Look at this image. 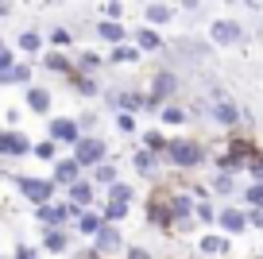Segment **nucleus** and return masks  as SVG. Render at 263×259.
I'll return each instance as SVG.
<instances>
[{
  "mask_svg": "<svg viewBox=\"0 0 263 259\" xmlns=\"http://www.w3.org/2000/svg\"><path fill=\"white\" fill-rule=\"evenodd\" d=\"M70 58H74V70L78 73H89V78H101V70H105V54H101L97 47H74L70 50Z\"/></svg>",
  "mask_w": 263,
  "mask_h": 259,
  "instance_id": "f3484780",
  "label": "nucleus"
},
{
  "mask_svg": "<svg viewBox=\"0 0 263 259\" xmlns=\"http://www.w3.org/2000/svg\"><path fill=\"white\" fill-rule=\"evenodd\" d=\"M244 217H248V232H252V228H255V232H263V213H255V209L248 213L244 209Z\"/></svg>",
  "mask_w": 263,
  "mask_h": 259,
  "instance_id": "09e8293b",
  "label": "nucleus"
},
{
  "mask_svg": "<svg viewBox=\"0 0 263 259\" xmlns=\"http://www.w3.org/2000/svg\"><path fill=\"white\" fill-rule=\"evenodd\" d=\"M0 259H12V255H0Z\"/></svg>",
  "mask_w": 263,
  "mask_h": 259,
  "instance_id": "6e6d98bb",
  "label": "nucleus"
},
{
  "mask_svg": "<svg viewBox=\"0 0 263 259\" xmlns=\"http://www.w3.org/2000/svg\"><path fill=\"white\" fill-rule=\"evenodd\" d=\"M174 16H178V8L166 4V0H163V4H159V0H155V4H143V27H155V31H159V27H166Z\"/></svg>",
  "mask_w": 263,
  "mask_h": 259,
  "instance_id": "bb28decb",
  "label": "nucleus"
},
{
  "mask_svg": "<svg viewBox=\"0 0 263 259\" xmlns=\"http://www.w3.org/2000/svg\"><path fill=\"white\" fill-rule=\"evenodd\" d=\"M12 259H43L39 251L31 248V244H16V251H12Z\"/></svg>",
  "mask_w": 263,
  "mask_h": 259,
  "instance_id": "49530a36",
  "label": "nucleus"
},
{
  "mask_svg": "<svg viewBox=\"0 0 263 259\" xmlns=\"http://www.w3.org/2000/svg\"><path fill=\"white\" fill-rule=\"evenodd\" d=\"M16 62H20V54H16L12 47L0 50V89H4V85L12 81V70H16Z\"/></svg>",
  "mask_w": 263,
  "mask_h": 259,
  "instance_id": "4c0bfd02",
  "label": "nucleus"
},
{
  "mask_svg": "<svg viewBox=\"0 0 263 259\" xmlns=\"http://www.w3.org/2000/svg\"><path fill=\"white\" fill-rule=\"evenodd\" d=\"M174 8H178L182 16H201V12H205V4H201V0H182V4H174Z\"/></svg>",
  "mask_w": 263,
  "mask_h": 259,
  "instance_id": "a18cd8bd",
  "label": "nucleus"
},
{
  "mask_svg": "<svg viewBox=\"0 0 263 259\" xmlns=\"http://www.w3.org/2000/svg\"><path fill=\"white\" fill-rule=\"evenodd\" d=\"M50 108H54V93L47 85H31L24 89V113L39 116V120H50Z\"/></svg>",
  "mask_w": 263,
  "mask_h": 259,
  "instance_id": "2eb2a0df",
  "label": "nucleus"
},
{
  "mask_svg": "<svg viewBox=\"0 0 263 259\" xmlns=\"http://www.w3.org/2000/svg\"><path fill=\"white\" fill-rule=\"evenodd\" d=\"M120 178H124V170L116 166L112 159H108V162H101V166H93V170H85V182H89V186L97 190V194H105V190H108V186H116Z\"/></svg>",
  "mask_w": 263,
  "mask_h": 259,
  "instance_id": "4be33fe9",
  "label": "nucleus"
},
{
  "mask_svg": "<svg viewBox=\"0 0 263 259\" xmlns=\"http://www.w3.org/2000/svg\"><path fill=\"white\" fill-rule=\"evenodd\" d=\"M0 213H4V201H0Z\"/></svg>",
  "mask_w": 263,
  "mask_h": 259,
  "instance_id": "5fc2aeb1",
  "label": "nucleus"
},
{
  "mask_svg": "<svg viewBox=\"0 0 263 259\" xmlns=\"http://www.w3.org/2000/svg\"><path fill=\"white\" fill-rule=\"evenodd\" d=\"M39 66L47 73H58V78H70V73H74V58L66 54V50H43Z\"/></svg>",
  "mask_w": 263,
  "mask_h": 259,
  "instance_id": "cd10ccee",
  "label": "nucleus"
},
{
  "mask_svg": "<svg viewBox=\"0 0 263 259\" xmlns=\"http://www.w3.org/2000/svg\"><path fill=\"white\" fill-rule=\"evenodd\" d=\"M4 120H8V128H20V120H24V108L8 105V108H4Z\"/></svg>",
  "mask_w": 263,
  "mask_h": 259,
  "instance_id": "de8ad7c7",
  "label": "nucleus"
},
{
  "mask_svg": "<svg viewBox=\"0 0 263 259\" xmlns=\"http://www.w3.org/2000/svg\"><path fill=\"white\" fill-rule=\"evenodd\" d=\"M213 128H221L224 136H232V132H240V101H232L229 93L217 101H209V116H205Z\"/></svg>",
  "mask_w": 263,
  "mask_h": 259,
  "instance_id": "423d86ee",
  "label": "nucleus"
},
{
  "mask_svg": "<svg viewBox=\"0 0 263 259\" xmlns=\"http://www.w3.org/2000/svg\"><path fill=\"white\" fill-rule=\"evenodd\" d=\"M159 124H166V128H186L190 116H186V105L182 101H171V105L159 108Z\"/></svg>",
  "mask_w": 263,
  "mask_h": 259,
  "instance_id": "473e14b6",
  "label": "nucleus"
},
{
  "mask_svg": "<svg viewBox=\"0 0 263 259\" xmlns=\"http://www.w3.org/2000/svg\"><path fill=\"white\" fill-rule=\"evenodd\" d=\"M31 147H35V139L27 136V132H20V128H0V159H4V162L27 159V155H31Z\"/></svg>",
  "mask_w": 263,
  "mask_h": 259,
  "instance_id": "1a4fd4ad",
  "label": "nucleus"
},
{
  "mask_svg": "<svg viewBox=\"0 0 263 259\" xmlns=\"http://www.w3.org/2000/svg\"><path fill=\"white\" fill-rule=\"evenodd\" d=\"M128 166L136 170L143 182H163V159L147 155L143 147H136V143H132V151H128Z\"/></svg>",
  "mask_w": 263,
  "mask_h": 259,
  "instance_id": "4468645a",
  "label": "nucleus"
},
{
  "mask_svg": "<svg viewBox=\"0 0 263 259\" xmlns=\"http://www.w3.org/2000/svg\"><path fill=\"white\" fill-rule=\"evenodd\" d=\"M74 120H78V128H82V136H97V128H101V113H93V108L78 113Z\"/></svg>",
  "mask_w": 263,
  "mask_h": 259,
  "instance_id": "ea45409f",
  "label": "nucleus"
},
{
  "mask_svg": "<svg viewBox=\"0 0 263 259\" xmlns=\"http://www.w3.org/2000/svg\"><path fill=\"white\" fill-rule=\"evenodd\" d=\"M120 259H155V251H151V248H143V244H128Z\"/></svg>",
  "mask_w": 263,
  "mask_h": 259,
  "instance_id": "c03bdc74",
  "label": "nucleus"
},
{
  "mask_svg": "<svg viewBox=\"0 0 263 259\" xmlns=\"http://www.w3.org/2000/svg\"><path fill=\"white\" fill-rule=\"evenodd\" d=\"M213 220H217V201H213V197L194 205V225L197 228H213Z\"/></svg>",
  "mask_w": 263,
  "mask_h": 259,
  "instance_id": "e433bc0d",
  "label": "nucleus"
},
{
  "mask_svg": "<svg viewBox=\"0 0 263 259\" xmlns=\"http://www.w3.org/2000/svg\"><path fill=\"white\" fill-rule=\"evenodd\" d=\"M66 85H70L82 101H101V93H105V81L101 78H89V73H78V70L66 78Z\"/></svg>",
  "mask_w": 263,
  "mask_h": 259,
  "instance_id": "b1692460",
  "label": "nucleus"
},
{
  "mask_svg": "<svg viewBox=\"0 0 263 259\" xmlns=\"http://www.w3.org/2000/svg\"><path fill=\"white\" fill-rule=\"evenodd\" d=\"M166 47H178V54L182 58H190V62H205L209 54H213V47H209V39H174V43H166Z\"/></svg>",
  "mask_w": 263,
  "mask_h": 259,
  "instance_id": "a878e982",
  "label": "nucleus"
},
{
  "mask_svg": "<svg viewBox=\"0 0 263 259\" xmlns=\"http://www.w3.org/2000/svg\"><path fill=\"white\" fill-rule=\"evenodd\" d=\"M31 217H35V225H39V228H74L78 213L70 209L62 197H58V201H50V205H39V209H31Z\"/></svg>",
  "mask_w": 263,
  "mask_h": 259,
  "instance_id": "6e6552de",
  "label": "nucleus"
},
{
  "mask_svg": "<svg viewBox=\"0 0 263 259\" xmlns=\"http://www.w3.org/2000/svg\"><path fill=\"white\" fill-rule=\"evenodd\" d=\"M8 85H20V89H31L35 85V62H27V58H20L16 70H12V81Z\"/></svg>",
  "mask_w": 263,
  "mask_h": 259,
  "instance_id": "c9c22d12",
  "label": "nucleus"
},
{
  "mask_svg": "<svg viewBox=\"0 0 263 259\" xmlns=\"http://www.w3.org/2000/svg\"><path fill=\"white\" fill-rule=\"evenodd\" d=\"M39 248L47 255H66V251H74V236H70V228H43Z\"/></svg>",
  "mask_w": 263,
  "mask_h": 259,
  "instance_id": "6ab92c4d",
  "label": "nucleus"
},
{
  "mask_svg": "<svg viewBox=\"0 0 263 259\" xmlns=\"http://www.w3.org/2000/svg\"><path fill=\"white\" fill-rule=\"evenodd\" d=\"M70 155H74V162L82 170H93V166H101V162H108V143L101 136H82Z\"/></svg>",
  "mask_w": 263,
  "mask_h": 259,
  "instance_id": "9d476101",
  "label": "nucleus"
},
{
  "mask_svg": "<svg viewBox=\"0 0 263 259\" xmlns=\"http://www.w3.org/2000/svg\"><path fill=\"white\" fill-rule=\"evenodd\" d=\"M213 228H217L221 236H229V240H236V236H244V232H248V217H244V209H240V205L224 201V205H217V220H213Z\"/></svg>",
  "mask_w": 263,
  "mask_h": 259,
  "instance_id": "9b49d317",
  "label": "nucleus"
},
{
  "mask_svg": "<svg viewBox=\"0 0 263 259\" xmlns=\"http://www.w3.org/2000/svg\"><path fill=\"white\" fill-rule=\"evenodd\" d=\"M136 197H140V194H136V186H132L128 178H120L116 186H108L105 194H101V201H105V205H128V209H132Z\"/></svg>",
  "mask_w": 263,
  "mask_h": 259,
  "instance_id": "c756f323",
  "label": "nucleus"
},
{
  "mask_svg": "<svg viewBox=\"0 0 263 259\" xmlns=\"http://www.w3.org/2000/svg\"><path fill=\"white\" fill-rule=\"evenodd\" d=\"M105 62H108V66H140V62H143V54L132 47V39H128V43H120V47L105 50Z\"/></svg>",
  "mask_w": 263,
  "mask_h": 259,
  "instance_id": "2f4dec72",
  "label": "nucleus"
},
{
  "mask_svg": "<svg viewBox=\"0 0 263 259\" xmlns=\"http://www.w3.org/2000/svg\"><path fill=\"white\" fill-rule=\"evenodd\" d=\"M89 248H93V255H101V259L124 255V248H128V240H124V228H116V225H105V228H101V232L89 240Z\"/></svg>",
  "mask_w": 263,
  "mask_h": 259,
  "instance_id": "ddd939ff",
  "label": "nucleus"
},
{
  "mask_svg": "<svg viewBox=\"0 0 263 259\" xmlns=\"http://www.w3.org/2000/svg\"><path fill=\"white\" fill-rule=\"evenodd\" d=\"M240 209H248V213H263V186L259 182H244V186H240Z\"/></svg>",
  "mask_w": 263,
  "mask_h": 259,
  "instance_id": "72a5a7b5",
  "label": "nucleus"
},
{
  "mask_svg": "<svg viewBox=\"0 0 263 259\" xmlns=\"http://www.w3.org/2000/svg\"><path fill=\"white\" fill-rule=\"evenodd\" d=\"M132 47H136V50H140V54H166V39H163V35H159L155 31V27H132Z\"/></svg>",
  "mask_w": 263,
  "mask_h": 259,
  "instance_id": "a211bd4d",
  "label": "nucleus"
},
{
  "mask_svg": "<svg viewBox=\"0 0 263 259\" xmlns=\"http://www.w3.org/2000/svg\"><path fill=\"white\" fill-rule=\"evenodd\" d=\"M43 50H47V39H43L39 27H24V31L16 35V54H27V62L43 58Z\"/></svg>",
  "mask_w": 263,
  "mask_h": 259,
  "instance_id": "5701e85b",
  "label": "nucleus"
},
{
  "mask_svg": "<svg viewBox=\"0 0 263 259\" xmlns=\"http://www.w3.org/2000/svg\"><path fill=\"white\" fill-rule=\"evenodd\" d=\"M12 12H16V4H8V0H4V4H0V20H8Z\"/></svg>",
  "mask_w": 263,
  "mask_h": 259,
  "instance_id": "603ef678",
  "label": "nucleus"
},
{
  "mask_svg": "<svg viewBox=\"0 0 263 259\" xmlns=\"http://www.w3.org/2000/svg\"><path fill=\"white\" fill-rule=\"evenodd\" d=\"M194 248L201 251V255H209V259H229L232 240H229V236H221V232H197Z\"/></svg>",
  "mask_w": 263,
  "mask_h": 259,
  "instance_id": "412c9836",
  "label": "nucleus"
},
{
  "mask_svg": "<svg viewBox=\"0 0 263 259\" xmlns=\"http://www.w3.org/2000/svg\"><path fill=\"white\" fill-rule=\"evenodd\" d=\"M47 178L54 182V186H58V194H62L66 186H74L78 178H85V170L74 162V155H58V162L50 166V174H47Z\"/></svg>",
  "mask_w": 263,
  "mask_h": 259,
  "instance_id": "dca6fc26",
  "label": "nucleus"
},
{
  "mask_svg": "<svg viewBox=\"0 0 263 259\" xmlns=\"http://www.w3.org/2000/svg\"><path fill=\"white\" fill-rule=\"evenodd\" d=\"M47 139L58 147V151H74L78 139H82V128H78V120L70 113L66 116H50L47 120Z\"/></svg>",
  "mask_w": 263,
  "mask_h": 259,
  "instance_id": "0eeeda50",
  "label": "nucleus"
},
{
  "mask_svg": "<svg viewBox=\"0 0 263 259\" xmlns=\"http://www.w3.org/2000/svg\"><path fill=\"white\" fill-rule=\"evenodd\" d=\"M70 259H101V255H93V248H82V251H70Z\"/></svg>",
  "mask_w": 263,
  "mask_h": 259,
  "instance_id": "8fccbe9b",
  "label": "nucleus"
},
{
  "mask_svg": "<svg viewBox=\"0 0 263 259\" xmlns=\"http://www.w3.org/2000/svg\"><path fill=\"white\" fill-rule=\"evenodd\" d=\"M240 174H248V182H259V186H263V147L244 162V170H240Z\"/></svg>",
  "mask_w": 263,
  "mask_h": 259,
  "instance_id": "a19ab883",
  "label": "nucleus"
},
{
  "mask_svg": "<svg viewBox=\"0 0 263 259\" xmlns=\"http://www.w3.org/2000/svg\"><path fill=\"white\" fill-rule=\"evenodd\" d=\"M205 39H209V47H240V43H248V27L244 24H240V20L236 16H217V20H209V35H205Z\"/></svg>",
  "mask_w": 263,
  "mask_h": 259,
  "instance_id": "39448f33",
  "label": "nucleus"
},
{
  "mask_svg": "<svg viewBox=\"0 0 263 259\" xmlns=\"http://www.w3.org/2000/svg\"><path fill=\"white\" fill-rule=\"evenodd\" d=\"M166 143H171V136H166L163 128H147V132H140V143H136V147H143L147 155L163 159V155H166Z\"/></svg>",
  "mask_w": 263,
  "mask_h": 259,
  "instance_id": "7c9ffc66",
  "label": "nucleus"
},
{
  "mask_svg": "<svg viewBox=\"0 0 263 259\" xmlns=\"http://www.w3.org/2000/svg\"><path fill=\"white\" fill-rule=\"evenodd\" d=\"M205 186H209V197H213V201H221V205L232 201V197L240 194V178H232V174H217V170L209 174Z\"/></svg>",
  "mask_w": 263,
  "mask_h": 259,
  "instance_id": "393cba45",
  "label": "nucleus"
},
{
  "mask_svg": "<svg viewBox=\"0 0 263 259\" xmlns=\"http://www.w3.org/2000/svg\"><path fill=\"white\" fill-rule=\"evenodd\" d=\"M43 39H47V50H66V54H70V50L78 47L74 27H66V24H54L47 35H43Z\"/></svg>",
  "mask_w": 263,
  "mask_h": 259,
  "instance_id": "c85d7f7f",
  "label": "nucleus"
},
{
  "mask_svg": "<svg viewBox=\"0 0 263 259\" xmlns=\"http://www.w3.org/2000/svg\"><path fill=\"white\" fill-rule=\"evenodd\" d=\"M147 97L159 105H171L182 97V73L174 66H155V73L147 78Z\"/></svg>",
  "mask_w": 263,
  "mask_h": 259,
  "instance_id": "20e7f679",
  "label": "nucleus"
},
{
  "mask_svg": "<svg viewBox=\"0 0 263 259\" xmlns=\"http://www.w3.org/2000/svg\"><path fill=\"white\" fill-rule=\"evenodd\" d=\"M93 39L105 43V47L112 50V47H120V43H128L132 35H128V24H124V20H120V24H112V20H97V24H93Z\"/></svg>",
  "mask_w": 263,
  "mask_h": 259,
  "instance_id": "aec40b11",
  "label": "nucleus"
},
{
  "mask_svg": "<svg viewBox=\"0 0 263 259\" xmlns=\"http://www.w3.org/2000/svg\"><path fill=\"white\" fill-rule=\"evenodd\" d=\"M62 201L70 205L78 217H82V213H89V209H97V205H101V194H97V190H93L85 178H78L74 186H66V190H62Z\"/></svg>",
  "mask_w": 263,
  "mask_h": 259,
  "instance_id": "f8f14e48",
  "label": "nucleus"
},
{
  "mask_svg": "<svg viewBox=\"0 0 263 259\" xmlns=\"http://www.w3.org/2000/svg\"><path fill=\"white\" fill-rule=\"evenodd\" d=\"M31 155H35L39 162H47V166H54V162H58V155H62V151H58V147L50 143V139H39V143L31 147Z\"/></svg>",
  "mask_w": 263,
  "mask_h": 259,
  "instance_id": "58836bf2",
  "label": "nucleus"
},
{
  "mask_svg": "<svg viewBox=\"0 0 263 259\" xmlns=\"http://www.w3.org/2000/svg\"><path fill=\"white\" fill-rule=\"evenodd\" d=\"M112 120H116V132H120V136H140V128H136V116H128V113H116L112 116Z\"/></svg>",
  "mask_w": 263,
  "mask_h": 259,
  "instance_id": "37998d69",
  "label": "nucleus"
},
{
  "mask_svg": "<svg viewBox=\"0 0 263 259\" xmlns=\"http://www.w3.org/2000/svg\"><path fill=\"white\" fill-rule=\"evenodd\" d=\"M8 182L20 190V197H24L31 209L58 201V186L47 178V174H20V170H8Z\"/></svg>",
  "mask_w": 263,
  "mask_h": 259,
  "instance_id": "f03ea898",
  "label": "nucleus"
},
{
  "mask_svg": "<svg viewBox=\"0 0 263 259\" xmlns=\"http://www.w3.org/2000/svg\"><path fill=\"white\" fill-rule=\"evenodd\" d=\"M4 47H8V43H4V35H0V50H4Z\"/></svg>",
  "mask_w": 263,
  "mask_h": 259,
  "instance_id": "864d4df0",
  "label": "nucleus"
},
{
  "mask_svg": "<svg viewBox=\"0 0 263 259\" xmlns=\"http://www.w3.org/2000/svg\"><path fill=\"white\" fill-rule=\"evenodd\" d=\"M166 197H171V190H166V182H159V186L147 194V201H143V220H147V228H155V232L174 236V220H171Z\"/></svg>",
  "mask_w": 263,
  "mask_h": 259,
  "instance_id": "7ed1b4c3",
  "label": "nucleus"
},
{
  "mask_svg": "<svg viewBox=\"0 0 263 259\" xmlns=\"http://www.w3.org/2000/svg\"><path fill=\"white\" fill-rule=\"evenodd\" d=\"M101 228H105V220H101V213H97V209L82 213V217L74 220V232H78V236H85V240H93V236H97Z\"/></svg>",
  "mask_w": 263,
  "mask_h": 259,
  "instance_id": "f704fd0d",
  "label": "nucleus"
},
{
  "mask_svg": "<svg viewBox=\"0 0 263 259\" xmlns=\"http://www.w3.org/2000/svg\"><path fill=\"white\" fill-rule=\"evenodd\" d=\"M244 12H248V16H259V12H263V4H255V0H248V4H244Z\"/></svg>",
  "mask_w": 263,
  "mask_h": 259,
  "instance_id": "3c124183",
  "label": "nucleus"
},
{
  "mask_svg": "<svg viewBox=\"0 0 263 259\" xmlns=\"http://www.w3.org/2000/svg\"><path fill=\"white\" fill-rule=\"evenodd\" d=\"M205 162H209V143L201 136H171L166 155H163V166L171 170V174L194 178V170H201Z\"/></svg>",
  "mask_w": 263,
  "mask_h": 259,
  "instance_id": "f257e3e1",
  "label": "nucleus"
},
{
  "mask_svg": "<svg viewBox=\"0 0 263 259\" xmlns=\"http://www.w3.org/2000/svg\"><path fill=\"white\" fill-rule=\"evenodd\" d=\"M97 12L105 20H112V24H120V16L128 12V4H120V0H105V4H97Z\"/></svg>",
  "mask_w": 263,
  "mask_h": 259,
  "instance_id": "79ce46f5",
  "label": "nucleus"
}]
</instances>
